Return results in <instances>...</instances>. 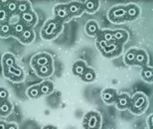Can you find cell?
Here are the masks:
<instances>
[{"instance_id":"22","label":"cell","mask_w":153,"mask_h":129,"mask_svg":"<svg viewBox=\"0 0 153 129\" xmlns=\"http://www.w3.org/2000/svg\"><path fill=\"white\" fill-rule=\"evenodd\" d=\"M26 96H27V97L32 98V99L40 98L42 96L41 90H40V85H31V87H27Z\"/></svg>"},{"instance_id":"9","label":"cell","mask_w":153,"mask_h":129,"mask_svg":"<svg viewBox=\"0 0 153 129\" xmlns=\"http://www.w3.org/2000/svg\"><path fill=\"white\" fill-rule=\"evenodd\" d=\"M100 96H102V99L105 104L111 105V104H115V101L118 96V93L115 88L105 87L100 93Z\"/></svg>"},{"instance_id":"18","label":"cell","mask_w":153,"mask_h":129,"mask_svg":"<svg viewBox=\"0 0 153 129\" xmlns=\"http://www.w3.org/2000/svg\"><path fill=\"white\" fill-rule=\"evenodd\" d=\"M100 31V25L97 21L94 20H90L88 21L87 24L85 26V32L88 36L90 37H97L99 35V33Z\"/></svg>"},{"instance_id":"4","label":"cell","mask_w":153,"mask_h":129,"mask_svg":"<svg viewBox=\"0 0 153 129\" xmlns=\"http://www.w3.org/2000/svg\"><path fill=\"white\" fill-rule=\"evenodd\" d=\"M108 19L112 24H121L126 22V5H115L109 9Z\"/></svg>"},{"instance_id":"33","label":"cell","mask_w":153,"mask_h":129,"mask_svg":"<svg viewBox=\"0 0 153 129\" xmlns=\"http://www.w3.org/2000/svg\"><path fill=\"white\" fill-rule=\"evenodd\" d=\"M10 17H11V15L8 13L7 10H6L4 7L0 8V22L3 24L7 23L9 22V20H10Z\"/></svg>"},{"instance_id":"12","label":"cell","mask_w":153,"mask_h":129,"mask_svg":"<svg viewBox=\"0 0 153 129\" xmlns=\"http://www.w3.org/2000/svg\"><path fill=\"white\" fill-rule=\"evenodd\" d=\"M130 99L131 96L127 93H122L120 94H118L117 99L115 101V106L116 108L120 111H124L129 108L130 105Z\"/></svg>"},{"instance_id":"34","label":"cell","mask_w":153,"mask_h":129,"mask_svg":"<svg viewBox=\"0 0 153 129\" xmlns=\"http://www.w3.org/2000/svg\"><path fill=\"white\" fill-rule=\"evenodd\" d=\"M108 45V42L105 41V40H102V38H100V37H97L96 39V47L97 50L100 51V53H102V52L105 50L106 46Z\"/></svg>"},{"instance_id":"26","label":"cell","mask_w":153,"mask_h":129,"mask_svg":"<svg viewBox=\"0 0 153 129\" xmlns=\"http://www.w3.org/2000/svg\"><path fill=\"white\" fill-rule=\"evenodd\" d=\"M136 50L137 49L135 48H131L126 52V54L124 55L123 62L126 66H134V64H135Z\"/></svg>"},{"instance_id":"17","label":"cell","mask_w":153,"mask_h":129,"mask_svg":"<svg viewBox=\"0 0 153 129\" xmlns=\"http://www.w3.org/2000/svg\"><path fill=\"white\" fill-rule=\"evenodd\" d=\"M55 72L54 69V64H47V66H43L40 67L38 69L35 70L36 76L40 79H47L53 75Z\"/></svg>"},{"instance_id":"28","label":"cell","mask_w":153,"mask_h":129,"mask_svg":"<svg viewBox=\"0 0 153 129\" xmlns=\"http://www.w3.org/2000/svg\"><path fill=\"white\" fill-rule=\"evenodd\" d=\"M96 79H97V73L91 67H88L87 70H85V73L81 78L82 81L85 82H93L96 81Z\"/></svg>"},{"instance_id":"5","label":"cell","mask_w":153,"mask_h":129,"mask_svg":"<svg viewBox=\"0 0 153 129\" xmlns=\"http://www.w3.org/2000/svg\"><path fill=\"white\" fill-rule=\"evenodd\" d=\"M30 64H31L32 69L35 70L40 67L47 66V64H54V60L50 54L42 52V53H38L32 57Z\"/></svg>"},{"instance_id":"35","label":"cell","mask_w":153,"mask_h":129,"mask_svg":"<svg viewBox=\"0 0 153 129\" xmlns=\"http://www.w3.org/2000/svg\"><path fill=\"white\" fill-rule=\"evenodd\" d=\"M8 97H9V91L5 87H0V102L8 100Z\"/></svg>"},{"instance_id":"13","label":"cell","mask_w":153,"mask_h":129,"mask_svg":"<svg viewBox=\"0 0 153 129\" xmlns=\"http://www.w3.org/2000/svg\"><path fill=\"white\" fill-rule=\"evenodd\" d=\"M20 17H21L20 20L22 21L28 28H31V29H33V27H34L38 22V16L33 10L20 15Z\"/></svg>"},{"instance_id":"10","label":"cell","mask_w":153,"mask_h":129,"mask_svg":"<svg viewBox=\"0 0 153 129\" xmlns=\"http://www.w3.org/2000/svg\"><path fill=\"white\" fill-rule=\"evenodd\" d=\"M67 7H68L69 13L72 18H78L81 17L85 13V7L84 2L79 1H72L67 3Z\"/></svg>"},{"instance_id":"7","label":"cell","mask_w":153,"mask_h":129,"mask_svg":"<svg viewBox=\"0 0 153 129\" xmlns=\"http://www.w3.org/2000/svg\"><path fill=\"white\" fill-rule=\"evenodd\" d=\"M123 47L124 46H121L117 44V43H115L114 41H111L108 43V45L106 46L105 49L100 54H102V57L108 58V59H114V58L120 56L122 50H123Z\"/></svg>"},{"instance_id":"20","label":"cell","mask_w":153,"mask_h":129,"mask_svg":"<svg viewBox=\"0 0 153 129\" xmlns=\"http://www.w3.org/2000/svg\"><path fill=\"white\" fill-rule=\"evenodd\" d=\"M16 64V58L12 53H5L2 56V70L5 72L9 67Z\"/></svg>"},{"instance_id":"36","label":"cell","mask_w":153,"mask_h":129,"mask_svg":"<svg viewBox=\"0 0 153 129\" xmlns=\"http://www.w3.org/2000/svg\"><path fill=\"white\" fill-rule=\"evenodd\" d=\"M5 129H18V125L15 122H6Z\"/></svg>"},{"instance_id":"14","label":"cell","mask_w":153,"mask_h":129,"mask_svg":"<svg viewBox=\"0 0 153 129\" xmlns=\"http://www.w3.org/2000/svg\"><path fill=\"white\" fill-rule=\"evenodd\" d=\"M149 64V56L145 50L137 49L136 56H135V64L134 66H138L141 67H145Z\"/></svg>"},{"instance_id":"2","label":"cell","mask_w":153,"mask_h":129,"mask_svg":"<svg viewBox=\"0 0 153 129\" xmlns=\"http://www.w3.org/2000/svg\"><path fill=\"white\" fill-rule=\"evenodd\" d=\"M148 106H149V99L147 96L144 93H142V91H136L131 96L130 105L128 109L133 114L141 115L146 111Z\"/></svg>"},{"instance_id":"32","label":"cell","mask_w":153,"mask_h":129,"mask_svg":"<svg viewBox=\"0 0 153 129\" xmlns=\"http://www.w3.org/2000/svg\"><path fill=\"white\" fill-rule=\"evenodd\" d=\"M97 37H100V38H102V40H105V41L109 43V42L114 41V30L102 29V30H100L99 35Z\"/></svg>"},{"instance_id":"6","label":"cell","mask_w":153,"mask_h":129,"mask_svg":"<svg viewBox=\"0 0 153 129\" xmlns=\"http://www.w3.org/2000/svg\"><path fill=\"white\" fill-rule=\"evenodd\" d=\"M3 76L5 79L12 82H22L25 79V73L21 67L15 66L10 67L7 70L3 72Z\"/></svg>"},{"instance_id":"24","label":"cell","mask_w":153,"mask_h":129,"mask_svg":"<svg viewBox=\"0 0 153 129\" xmlns=\"http://www.w3.org/2000/svg\"><path fill=\"white\" fill-rule=\"evenodd\" d=\"M12 110H13V105L9 100L0 102V117H6L10 115Z\"/></svg>"},{"instance_id":"19","label":"cell","mask_w":153,"mask_h":129,"mask_svg":"<svg viewBox=\"0 0 153 129\" xmlns=\"http://www.w3.org/2000/svg\"><path fill=\"white\" fill-rule=\"evenodd\" d=\"M35 38H36V35H35L34 30L31 28H28V29H26V31L22 34V36L18 39V41H19L20 44H22V45H30L34 42Z\"/></svg>"},{"instance_id":"25","label":"cell","mask_w":153,"mask_h":129,"mask_svg":"<svg viewBox=\"0 0 153 129\" xmlns=\"http://www.w3.org/2000/svg\"><path fill=\"white\" fill-rule=\"evenodd\" d=\"M140 76L145 82L148 84H153V67L150 66H147L145 67H142Z\"/></svg>"},{"instance_id":"23","label":"cell","mask_w":153,"mask_h":129,"mask_svg":"<svg viewBox=\"0 0 153 129\" xmlns=\"http://www.w3.org/2000/svg\"><path fill=\"white\" fill-rule=\"evenodd\" d=\"M100 3V1H91V0H87L84 2V7L85 12H87L88 14H94L99 10Z\"/></svg>"},{"instance_id":"29","label":"cell","mask_w":153,"mask_h":129,"mask_svg":"<svg viewBox=\"0 0 153 129\" xmlns=\"http://www.w3.org/2000/svg\"><path fill=\"white\" fill-rule=\"evenodd\" d=\"M29 11H32V5L30 1H18V9L17 14L22 15L27 13Z\"/></svg>"},{"instance_id":"21","label":"cell","mask_w":153,"mask_h":129,"mask_svg":"<svg viewBox=\"0 0 153 129\" xmlns=\"http://www.w3.org/2000/svg\"><path fill=\"white\" fill-rule=\"evenodd\" d=\"M26 29H28L25 24H24L22 21H18V22L14 23L12 25V37L16 38L17 40L22 36V34L26 31Z\"/></svg>"},{"instance_id":"40","label":"cell","mask_w":153,"mask_h":129,"mask_svg":"<svg viewBox=\"0 0 153 129\" xmlns=\"http://www.w3.org/2000/svg\"><path fill=\"white\" fill-rule=\"evenodd\" d=\"M2 25H3V23H1V22H0V29H1V27H2Z\"/></svg>"},{"instance_id":"37","label":"cell","mask_w":153,"mask_h":129,"mask_svg":"<svg viewBox=\"0 0 153 129\" xmlns=\"http://www.w3.org/2000/svg\"><path fill=\"white\" fill-rule=\"evenodd\" d=\"M147 126H148V129H153V113L148 116V118H147Z\"/></svg>"},{"instance_id":"3","label":"cell","mask_w":153,"mask_h":129,"mask_svg":"<svg viewBox=\"0 0 153 129\" xmlns=\"http://www.w3.org/2000/svg\"><path fill=\"white\" fill-rule=\"evenodd\" d=\"M102 125V118L100 112L91 110L88 111L82 118L84 129H100Z\"/></svg>"},{"instance_id":"38","label":"cell","mask_w":153,"mask_h":129,"mask_svg":"<svg viewBox=\"0 0 153 129\" xmlns=\"http://www.w3.org/2000/svg\"><path fill=\"white\" fill-rule=\"evenodd\" d=\"M42 129H58L56 126H53V125H46V126L42 127Z\"/></svg>"},{"instance_id":"16","label":"cell","mask_w":153,"mask_h":129,"mask_svg":"<svg viewBox=\"0 0 153 129\" xmlns=\"http://www.w3.org/2000/svg\"><path fill=\"white\" fill-rule=\"evenodd\" d=\"M88 67V64L84 60H78L76 62H75L74 64H73L72 73L75 76H78V78L81 79L82 76V75L85 73V72L87 70Z\"/></svg>"},{"instance_id":"39","label":"cell","mask_w":153,"mask_h":129,"mask_svg":"<svg viewBox=\"0 0 153 129\" xmlns=\"http://www.w3.org/2000/svg\"><path fill=\"white\" fill-rule=\"evenodd\" d=\"M5 126H6V122L0 120V129H5Z\"/></svg>"},{"instance_id":"11","label":"cell","mask_w":153,"mask_h":129,"mask_svg":"<svg viewBox=\"0 0 153 129\" xmlns=\"http://www.w3.org/2000/svg\"><path fill=\"white\" fill-rule=\"evenodd\" d=\"M141 14V8L135 3L126 4V22L135 21Z\"/></svg>"},{"instance_id":"8","label":"cell","mask_w":153,"mask_h":129,"mask_svg":"<svg viewBox=\"0 0 153 129\" xmlns=\"http://www.w3.org/2000/svg\"><path fill=\"white\" fill-rule=\"evenodd\" d=\"M54 18L63 23L69 22L72 19L71 15L69 13L68 7H67V3H60V4L55 5Z\"/></svg>"},{"instance_id":"31","label":"cell","mask_w":153,"mask_h":129,"mask_svg":"<svg viewBox=\"0 0 153 129\" xmlns=\"http://www.w3.org/2000/svg\"><path fill=\"white\" fill-rule=\"evenodd\" d=\"M3 7H4L6 10H7L8 13L12 16V15L17 14L18 1H5L4 3H3Z\"/></svg>"},{"instance_id":"15","label":"cell","mask_w":153,"mask_h":129,"mask_svg":"<svg viewBox=\"0 0 153 129\" xmlns=\"http://www.w3.org/2000/svg\"><path fill=\"white\" fill-rule=\"evenodd\" d=\"M129 40V33L124 29L114 30V41L117 44L124 46Z\"/></svg>"},{"instance_id":"27","label":"cell","mask_w":153,"mask_h":129,"mask_svg":"<svg viewBox=\"0 0 153 129\" xmlns=\"http://www.w3.org/2000/svg\"><path fill=\"white\" fill-rule=\"evenodd\" d=\"M39 85H40V90H41L42 96H50L54 91V84L51 81L42 82Z\"/></svg>"},{"instance_id":"1","label":"cell","mask_w":153,"mask_h":129,"mask_svg":"<svg viewBox=\"0 0 153 129\" xmlns=\"http://www.w3.org/2000/svg\"><path fill=\"white\" fill-rule=\"evenodd\" d=\"M63 29L64 23L55 18H52V19L46 21L43 25L41 29V37L43 40H46V41H52L63 32Z\"/></svg>"},{"instance_id":"30","label":"cell","mask_w":153,"mask_h":129,"mask_svg":"<svg viewBox=\"0 0 153 129\" xmlns=\"http://www.w3.org/2000/svg\"><path fill=\"white\" fill-rule=\"evenodd\" d=\"M9 37H12V24L7 22L3 24L0 29V38L7 39Z\"/></svg>"}]
</instances>
